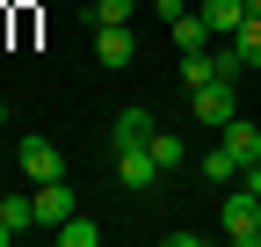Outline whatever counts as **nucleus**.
Returning a JSON list of instances; mask_svg holds the SVG:
<instances>
[{
    "label": "nucleus",
    "instance_id": "obj_10",
    "mask_svg": "<svg viewBox=\"0 0 261 247\" xmlns=\"http://www.w3.org/2000/svg\"><path fill=\"white\" fill-rule=\"evenodd\" d=\"M167 37H174V51H203L211 29H203V15H196V8H181V15L167 22Z\"/></svg>",
    "mask_w": 261,
    "mask_h": 247
},
{
    "label": "nucleus",
    "instance_id": "obj_1",
    "mask_svg": "<svg viewBox=\"0 0 261 247\" xmlns=\"http://www.w3.org/2000/svg\"><path fill=\"white\" fill-rule=\"evenodd\" d=\"M15 167L29 175V189H37V182H58L65 175V153H58V138L29 131V138H15Z\"/></svg>",
    "mask_w": 261,
    "mask_h": 247
},
{
    "label": "nucleus",
    "instance_id": "obj_14",
    "mask_svg": "<svg viewBox=\"0 0 261 247\" xmlns=\"http://www.w3.org/2000/svg\"><path fill=\"white\" fill-rule=\"evenodd\" d=\"M138 15V0H87V29H102V22H130Z\"/></svg>",
    "mask_w": 261,
    "mask_h": 247
},
{
    "label": "nucleus",
    "instance_id": "obj_8",
    "mask_svg": "<svg viewBox=\"0 0 261 247\" xmlns=\"http://www.w3.org/2000/svg\"><path fill=\"white\" fill-rule=\"evenodd\" d=\"M196 15H203V29H211V37H232V29L247 22V0H203Z\"/></svg>",
    "mask_w": 261,
    "mask_h": 247
},
{
    "label": "nucleus",
    "instance_id": "obj_2",
    "mask_svg": "<svg viewBox=\"0 0 261 247\" xmlns=\"http://www.w3.org/2000/svg\"><path fill=\"white\" fill-rule=\"evenodd\" d=\"M189 116H196V124H211V131H225V124L240 116L232 80H203V87H189Z\"/></svg>",
    "mask_w": 261,
    "mask_h": 247
},
{
    "label": "nucleus",
    "instance_id": "obj_13",
    "mask_svg": "<svg viewBox=\"0 0 261 247\" xmlns=\"http://www.w3.org/2000/svg\"><path fill=\"white\" fill-rule=\"evenodd\" d=\"M51 233H58V247H94V240H102V226H94V218H80V211H73L65 226H51Z\"/></svg>",
    "mask_w": 261,
    "mask_h": 247
},
{
    "label": "nucleus",
    "instance_id": "obj_5",
    "mask_svg": "<svg viewBox=\"0 0 261 247\" xmlns=\"http://www.w3.org/2000/svg\"><path fill=\"white\" fill-rule=\"evenodd\" d=\"M94 58H102V73H123L130 58H138V37H130V22H102V29H94Z\"/></svg>",
    "mask_w": 261,
    "mask_h": 247
},
{
    "label": "nucleus",
    "instance_id": "obj_21",
    "mask_svg": "<svg viewBox=\"0 0 261 247\" xmlns=\"http://www.w3.org/2000/svg\"><path fill=\"white\" fill-rule=\"evenodd\" d=\"M0 196H8V189H0Z\"/></svg>",
    "mask_w": 261,
    "mask_h": 247
},
{
    "label": "nucleus",
    "instance_id": "obj_15",
    "mask_svg": "<svg viewBox=\"0 0 261 247\" xmlns=\"http://www.w3.org/2000/svg\"><path fill=\"white\" fill-rule=\"evenodd\" d=\"M203 80H218V66H211V44H203V51H181V87H203Z\"/></svg>",
    "mask_w": 261,
    "mask_h": 247
},
{
    "label": "nucleus",
    "instance_id": "obj_18",
    "mask_svg": "<svg viewBox=\"0 0 261 247\" xmlns=\"http://www.w3.org/2000/svg\"><path fill=\"white\" fill-rule=\"evenodd\" d=\"M247 15H261V0H247Z\"/></svg>",
    "mask_w": 261,
    "mask_h": 247
},
{
    "label": "nucleus",
    "instance_id": "obj_17",
    "mask_svg": "<svg viewBox=\"0 0 261 247\" xmlns=\"http://www.w3.org/2000/svg\"><path fill=\"white\" fill-rule=\"evenodd\" d=\"M240 189H254V196H261V160H247V167H240Z\"/></svg>",
    "mask_w": 261,
    "mask_h": 247
},
{
    "label": "nucleus",
    "instance_id": "obj_16",
    "mask_svg": "<svg viewBox=\"0 0 261 247\" xmlns=\"http://www.w3.org/2000/svg\"><path fill=\"white\" fill-rule=\"evenodd\" d=\"M232 51L247 58V66H261V15H247V22L232 29Z\"/></svg>",
    "mask_w": 261,
    "mask_h": 247
},
{
    "label": "nucleus",
    "instance_id": "obj_4",
    "mask_svg": "<svg viewBox=\"0 0 261 247\" xmlns=\"http://www.w3.org/2000/svg\"><path fill=\"white\" fill-rule=\"evenodd\" d=\"M29 204H37V226H65V218H73V211H80V196H73V182H37V189H29Z\"/></svg>",
    "mask_w": 261,
    "mask_h": 247
},
{
    "label": "nucleus",
    "instance_id": "obj_19",
    "mask_svg": "<svg viewBox=\"0 0 261 247\" xmlns=\"http://www.w3.org/2000/svg\"><path fill=\"white\" fill-rule=\"evenodd\" d=\"M0 124H8V102H0Z\"/></svg>",
    "mask_w": 261,
    "mask_h": 247
},
{
    "label": "nucleus",
    "instance_id": "obj_3",
    "mask_svg": "<svg viewBox=\"0 0 261 247\" xmlns=\"http://www.w3.org/2000/svg\"><path fill=\"white\" fill-rule=\"evenodd\" d=\"M218 226H225V240H247V247H254V233H261V196L232 182L225 204H218Z\"/></svg>",
    "mask_w": 261,
    "mask_h": 247
},
{
    "label": "nucleus",
    "instance_id": "obj_9",
    "mask_svg": "<svg viewBox=\"0 0 261 247\" xmlns=\"http://www.w3.org/2000/svg\"><path fill=\"white\" fill-rule=\"evenodd\" d=\"M152 131H160V116H152V109H145V102H130V109H123V116H116V145H145V138H152Z\"/></svg>",
    "mask_w": 261,
    "mask_h": 247
},
{
    "label": "nucleus",
    "instance_id": "obj_20",
    "mask_svg": "<svg viewBox=\"0 0 261 247\" xmlns=\"http://www.w3.org/2000/svg\"><path fill=\"white\" fill-rule=\"evenodd\" d=\"M254 247H261V233H254Z\"/></svg>",
    "mask_w": 261,
    "mask_h": 247
},
{
    "label": "nucleus",
    "instance_id": "obj_12",
    "mask_svg": "<svg viewBox=\"0 0 261 247\" xmlns=\"http://www.w3.org/2000/svg\"><path fill=\"white\" fill-rule=\"evenodd\" d=\"M196 167H203V182H211V189H225V182H240V160H232L225 145H211V153H203Z\"/></svg>",
    "mask_w": 261,
    "mask_h": 247
},
{
    "label": "nucleus",
    "instance_id": "obj_6",
    "mask_svg": "<svg viewBox=\"0 0 261 247\" xmlns=\"http://www.w3.org/2000/svg\"><path fill=\"white\" fill-rule=\"evenodd\" d=\"M116 182L145 196L152 182H160V160H152V145H116Z\"/></svg>",
    "mask_w": 261,
    "mask_h": 247
},
{
    "label": "nucleus",
    "instance_id": "obj_7",
    "mask_svg": "<svg viewBox=\"0 0 261 247\" xmlns=\"http://www.w3.org/2000/svg\"><path fill=\"white\" fill-rule=\"evenodd\" d=\"M218 145L232 153L240 167H247V160H261V124H247V116H232V124H225V131H218Z\"/></svg>",
    "mask_w": 261,
    "mask_h": 247
},
{
    "label": "nucleus",
    "instance_id": "obj_11",
    "mask_svg": "<svg viewBox=\"0 0 261 247\" xmlns=\"http://www.w3.org/2000/svg\"><path fill=\"white\" fill-rule=\"evenodd\" d=\"M145 145H152V160H160V175H167V167H189V145H181V131H152Z\"/></svg>",
    "mask_w": 261,
    "mask_h": 247
}]
</instances>
